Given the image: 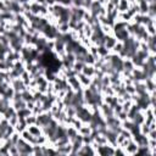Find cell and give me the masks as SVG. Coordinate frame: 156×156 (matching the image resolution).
<instances>
[{
	"label": "cell",
	"instance_id": "cell-35",
	"mask_svg": "<svg viewBox=\"0 0 156 156\" xmlns=\"http://www.w3.org/2000/svg\"><path fill=\"white\" fill-rule=\"evenodd\" d=\"M36 2L39 4V5H46V2H45V0H36ZM48 6V5H46Z\"/></svg>",
	"mask_w": 156,
	"mask_h": 156
},
{
	"label": "cell",
	"instance_id": "cell-13",
	"mask_svg": "<svg viewBox=\"0 0 156 156\" xmlns=\"http://www.w3.org/2000/svg\"><path fill=\"white\" fill-rule=\"evenodd\" d=\"M129 2L128 0H118V4H117V10L118 12H126L129 9Z\"/></svg>",
	"mask_w": 156,
	"mask_h": 156
},
{
	"label": "cell",
	"instance_id": "cell-17",
	"mask_svg": "<svg viewBox=\"0 0 156 156\" xmlns=\"http://www.w3.org/2000/svg\"><path fill=\"white\" fill-rule=\"evenodd\" d=\"M56 27H57L59 33H61V34H66V33H68L70 29H71L70 26H68V23H60V24H57Z\"/></svg>",
	"mask_w": 156,
	"mask_h": 156
},
{
	"label": "cell",
	"instance_id": "cell-12",
	"mask_svg": "<svg viewBox=\"0 0 156 156\" xmlns=\"http://www.w3.org/2000/svg\"><path fill=\"white\" fill-rule=\"evenodd\" d=\"M93 129L90 128V126L88 123H83L82 127L78 129V134H81L82 137H87V135H91Z\"/></svg>",
	"mask_w": 156,
	"mask_h": 156
},
{
	"label": "cell",
	"instance_id": "cell-5",
	"mask_svg": "<svg viewBox=\"0 0 156 156\" xmlns=\"http://www.w3.org/2000/svg\"><path fill=\"white\" fill-rule=\"evenodd\" d=\"M67 84L71 87V89L73 90V91H78V90H81V89H83L82 87H81V83H79V81H78V78H77V76H71V77H67Z\"/></svg>",
	"mask_w": 156,
	"mask_h": 156
},
{
	"label": "cell",
	"instance_id": "cell-36",
	"mask_svg": "<svg viewBox=\"0 0 156 156\" xmlns=\"http://www.w3.org/2000/svg\"><path fill=\"white\" fill-rule=\"evenodd\" d=\"M109 3H111V4H112V5H115V6H117L118 0H109Z\"/></svg>",
	"mask_w": 156,
	"mask_h": 156
},
{
	"label": "cell",
	"instance_id": "cell-11",
	"mask_svg": "<svg viewBox=\"0 0 156 156\" xmlns=\"http://www.w3.org/2000/svg\"><path fill=\"white\" fill-rule=\"evenodd\" d=\"M83 75H85V76H88V77H94V75H95V67L93 66V65H85L84 64V66H83V68H82V71H81Z\"/></svg>",
	"mask_w": 156,
	"mask_h": 156
},
{
	"label": "cell",
	"instance_id": "cell-29",
	"mask_svg": "<svg viewBox=\"0 0 156 156\" xmlns=\"http://www.w3.org/2000/svg\"><path fill=\"white\" fill-rule=\"evenodd\" d=\"M72 6H75V8H84V0H72Z\"/></svg>",
	"mask_w": 156,
	"mask_h": 156
},
{
	"label": "cell",
	"instance_id": "cell-8",
	"mask_svg": "<svg viewBox=\"0 0 156 156\" xmlns=\"http://www.w3.org/2000/svg\"><path fill=\"white\" fill-rule=\"evenodd\" d=\"M118 40L116 39V37L113 34H105V42H104V45L111 51L112 48L115 46V44L117 43Z\"/></svg>",
	"mask_w": 156,
	"mask_h": 156
},
{
	"label": "cell",
	"instance_id": "cell-6",
	"mask_svg": "<svg viewBox=\"0 0 156 156\" xmlns=\"http://www.w3.org/2000/svg\"><path fill=\"white\" fill-rule=\"evenodd\" d=\"M112 34L116 37V39L118 42H124L126 39L129 38V33H128V30L126 28H123V29H118V30H113Z\"/></svg>",
	"mask_w": 156,
	"mask_h": 156
},
{
	"label": "cell",
	"instance_id": "cell-23",
	"mask_svg": "<svg viewBox=\"0 0 156 156\" xmlns=\"http://www.w3.org/2000/svg\"><path fill=\"white\" fill-rule=\"evenodd\" d=\"M145 29L149 36H155L156 34V30H155V23H149L145 26Z\"/></svg>",
	"mask_w": 156,
	"mask_h": 156
},
{
	"label": "cell",
	"instance_id": "cell-1",
	"mask_svg": "<svg viewBox=\"0 0 156 156\" xmlns=\"http://www.w3.org/2000/svg\"><path fill=\"white\" fill-rule=\"evenodd\" d=\"M17 149H18V152L20 155H23V156H28V155H32V150H33V145L26 142L24 139L20 138V140L17 142L16 144Z\"/></svg>",
	"mask_w": 156,
	"mask_h": 156
},
{
	"label": "cell",
	"instance_id": "cell-14",
	"mask_svg": "<svg viewBox=\"0 0 156 156\" xmlns=\"http://www.w3.org/2000/svg\"><path fill=\"white\" fill-rule=\"evenodd\" d=\"M132 121L135 123V124H138V126H140L142 123H144L145 122V115H144V111H138L135 115H134V117L132 118Z\"/></svg>",
	"mask_w": 156,
	"mask_h": 156
},
{
	"label": "cell",
	"instance_id": "cell-27",
	"mask_svg": "<svg viewBox=\"0 0 156 156\" xmlns=\"http://www.w3.org/2000/svg\"><path fill=\"white\" fill-rule=\"evenodd\" d=\"M20 138H21L20 133H17V132L15 131V132L11 134V137H10V142H11L12 144H15V145H16V144H17V142L20 140Z\"/></svg>",
	"mask_w": 156,
	"mask_h": 156
},
{
	"label": "cell",
	"instance_id": "cell-18",
	"mask_svg": "<svg viewBox=\"0 0 156 156\" xmlns=\"http://www.w3.org/2000/svg\"><path fill=\"white\" fill-rule=\"evenodd\" d=\"M110 53H111V51H110L105 45H99V46H98V55H99V57H105V56H107Z\"/></svg>",
	"mask_w": 156,
	"mask_h": 156
},
{
	"label": "cell",
	"instance_id": "cell-2",
	"mask_svg": "<svg viewBox=\"0 0 156 156\" xmlns=\"http://www.w3.org/2000/svg\"><path fill=\"white\" fill-rule=\"evenodd\" d=\"M53 118H54V117H53V115H51L50 111L42 112V113H39V115L37 116V123H36V124H38L39 127H45V126H48L49 122H50Z\"/></svg>",
	"mask_w": 156,
	"mask_h": 156
},
{
	"label": "cell",
	"instance_id": "cell-10",
	"mask_svg": "<svg viewBox=\"0 0 156 156\" xmlns=\"http://www.w3.org/2000/svg\"><path fill=\"white\" fill-rule=\"evenodd\" d=\"M27 131L34 137H39V135L43 134L42 127H39L38 124H30V126H27Z\"/></svg>",
	"mask_w": 156,
	"mask_h": 156
},
{
	"label": "cell",
	"instance_id": "cell-30",
	"mask_svg": "<svg viewBox=\"0 0 156 156\" xmlns=\"http://www.w3.org/2000/svg\"><path fill=\"white\" fill-rule=\"evenodd\" d=\"M116 117H117L121 122H123V121H126V119H127V112L121 111V112H118V113L116 115Z\"/></svg>",
	"mask_w": 156,
	"mask_h": 156
},
{
	"label": "cell",
	"instance_id": "cell-32",
	"mask_svg": "<svg viewBox=\"0 0 156 156\" xmlns=\"http://www.w3.org/2000/svg\"><path fill=\"white\" fill-rule=\"evenodd\" d=\"M149 139H156V129H154V131H150L149 133H148V135H146Z\"/></svg>",
	"mask_w": 156,
	"mask_h": 156
},
{
	"label": "cell",
	"instance_id": "cell-19",
	"mask_svg": "<svg viewBox=\"0 0 156 156\" xmlns=\"http://www.w3.org/2000/svg\"><path fill=\"white\" fill-rule=\"evenodd\" d=\"M16 113H17V112H16V110L10 105V106H8V109L4 111L3 116H4L5 118H8V119H9L10 117H12V116H14V115H16Z\"/></svg>",
	"mask_w": 156,
	"mask_h": 156
},
{
	"label": "cell",
	"instance_id": "cell-20",
	"mask_svg": "<svg viewBox=\"0 0 156 156\" xmlns=\"http://www.w3.org/2000/svg\"><path fill=\"white\" fill-rule=\"evenodd\" d=\"M24 122H26L27 126H30V124H36V123H37V116L33 115V113H30L29 116L24 117Z\"/></svg>",
	"mask_w": 156,
	"mask_h": 156
},
{
	"label": "cell",
	"instance_id": "cell-34",
	"mask_svg": "<svg viewBox=\"0 0 156 156\" xmlns=\"http://www.w3.org/2000/svg\"><path fill=\"white\" fill-rule=\"evenodd\" d=\"M45 2H46V5H48V6H53L54 4H56L55 0H45Z\"/></svg>",
	"mask_w": 156,
	"mask_h": 156
},
{
	"label": "cell",
	"instance_id": "cell-26",
	"mask_svg": "<svg viewBox=\"0 0 156 156\" xmlns=\"http://www.w3.org/2000/svg\"><path fill=\"white\" fill-rule=\"evenodd\" d=\"M124 89H126V91L128 93V94H131V95L135 94V87H134L133 83L132 84H126V85H124Z\"/></svg>",
	"mask_w": 156,
	"mask_h": 156
},
{
	"label": "cell",
	"instance_id": "cell-37",
	"mask_svg": "<svg viewBox=\"0 0 156 156\" xmlns=\"http://www.w3.org/2000/svg\"><path fill=\"white\" fill-rule=\"evenodd\" d=\"M148 3H152V2H155V0H146Z\"/></svg>",
	"mask_w": 156,
	"mask_h": 156
},
{
	"label": "cell",
	"instance_id": "cell-15",
	"mask_svg": "<svg viewBox=\"0 0 156 156\" xmlns=\"http://www.w3.org/2000/svg\"><path fill=\"white\" fill-rule=\"evenodd\" d=\"M122 65H123V70L129 71V72H132V70L134 68V65H133V62H132L131 59H123Z\"/></svg>",
	"mask_w": 156,
	"mask_h": 156
},
{
	"label": "cell",
	"instance_id": "cell-22",
	"mask_svg": "<svg viewBox=\"0 0 156 156\" xmlns=\"http://www.w3.org/2000/svg\"><path fill=\"white\" fill-rule=\"evenodd\" d=\"M122 49H123V42H117L116 44H115V46L112 48V50H111V53H113V54H119L121 51H122Z\"/></svg>",
	"mask_w": 156,
	"mask_h": 156
},
{
	"label": "cell",
	"instance_id": "cell-24",
	"mask_svg": "<svg viewBox=\"0 0 156 156\" xmlns=\"http://www.w3.org/2000/svg\"><path fill=\"white\" fill-rule=\"evenodd\" d=\"M83 66H84V62H81V61H75V64H73V66H72V68L77 72V75L82 71V68H83Z\"/></svg>",
	"mask_w": 156,
	"mask_h": 156
},
{
	"label": "cell",
	"instance_id": "cell-9",
	"mask_svg": "<svg viewBox=\"0 0 156 156\" xmlns=\"http://www.w3.org/2000/svg\"><path fill=\"white\" fill-rule=\"evenodd\" d=\"M77 78H78V81H79V83H81V87L84 89V88H88L90 84H91V78L90 77H88V76H85V75H83L82 72H79L78 75H77Z\"/></svg>",
	"mask_w": 156,
	"mask_h": 156
},
{
	"label": "cell",
	"instance_id": "cell-3",
	"mask_svg": "<svg viewBox=\"0 0 156 156\" xmlns=\"http://www.w3.org/2000/svg\"><path fill=\"white\" fill-rule=\"evenodd\" d=\"M97 155H101V156H112L115 155V146H112L111 144H104V145H99V148L97 149Z\"/></svg>",
	"mask_w": 156,
	"mask_h": 156
},
{
	"label": "cell",
	"instance_id": "cell-16",
	"mask_svg": "<svg viewBox=\"0 0 156 156\" xmlns=\"http://www.w3.org/2000/svg\"><path fill=\"white\" fill-rule=\"evenodd\" d=\"M21 95H22V99L26 101V103H28V101H34V98H33V94L30 93L28 89H26V90H23L22 93H21Z\"/></svg>",
	"mask_w": 156,
	"mask_h": 156
},
{
	"label": "cell",
	"instance_id": "cell-28",
	"mask_svg": "<svg viewBox=\"0 0 156 156\" xmlns=\"http://www.w3.org/2000/svg\"><path fill=\"white\" fill-rule=\"evenodd\" d=\"M9 155H10V156H18V155H20L18 149H17L16 145H11V146L9 148Z\"/></svg>",
	"mask_w": 156,
	"mask_h": 156
},
{
	"label": "cell",
	"instance_id": "cell-21",
	"mask_svg": "<svg viewBox=\"0 0 156 156\" xmlns=\"http://www.w3.org/2000/svg\"><path fill=\"white\" fill-rule=\"evenodd\" d=\"M95 61H97V59H95L94 56H93L91 54H89V53H87L85 60H84V64H85V65H94Z\"/></svg>",
	"mask_w": 156,
	"mask_h": 156
},
{
	"label": "cell",
	"instance_id": "cell-25",
	"mask_svg": "<svg viewBox=\"0 0 156 156\" xmlns=\"http://www.w3.org/2000/svg\"><path fill=\"white\" fill-rule=\"evenodd\" d=\"M132 104H133L132 100H126V101H123V104H122V111L128 112L129 109H131V106H132Z\"/></svg>",
	"mask_w": 156,
	"mask_h": 156
},
{
	"label": "cell",
	"instance_id": "cell-33",
	"mask_svg": "<svg viewBox=\"0 0 156 156\" xmlns=\"http://www.w3.org/2000/svg\"><path fill=\"white\" fill-rule=\"evenodd\" d=\"M26 106H27V109H29L30 111H32V110H33V107H34V101H28Z\"/></svg>",
	"mask_w": 156,
	"mask_h": 156
},
{
	"label": "cell",
	"instance_id": "cell-31",
	"mask_svg": "<svg viewBox=\"0 0 156 156\" xmlns=\"http://www.w3.org/2000/svg\"><path fill=\"white\" fill-rule=\"evenodd\" d=\"M17 122H18V116H17V113L16 115H14L12 117H10L9 118V123L11 124V126H16V124H17Z\"/></svg>",
	"mask_w": 156,
	"mask_h": 156
},
{
	"label": "cell",
	"instance_id": "cell-4",
	"mask_svg": "<svg viewBox=\"0 0 156 156\" xmlns=\"http://www.w3.org/2000/svg\"><path fill=\"white\" fill-rule=\"evenodd\" d=\"M15 91H18V93H22L23 90L27 89V85L24 84V82L21 79V78H15L11 81V84H10Z\"/></svg>",
	"mask_w": 156,
	"mask_h": 156
},
{
	"label": "cell",
	"instance_id": "cell-7",
	"mask_svg": "<svg viewBox=\"0 0 156 156\" xmlns=\"http://www.w3.org/2000/svg\"><path fill=\"white\" fill-rule=\"evenodd\" d=\"M123 150H124V152H126V155H137L138 144H137L133 139H131V140H129V143L123 148Z\"/></svg>",
	"mask_w": 156,
	"mask_h": 156
}]
</instances>
